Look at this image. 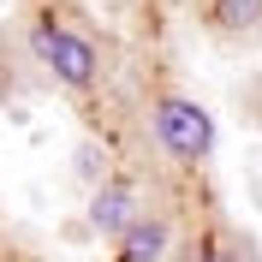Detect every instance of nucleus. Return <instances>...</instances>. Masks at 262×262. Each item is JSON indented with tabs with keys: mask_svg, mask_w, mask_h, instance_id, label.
Masks as SVG:
<instances>
[{
	"mask_svg": "<svg viewBox=\"0 0 262 262\" xmlns=\"http://www.w3.org/2000/svg\"><path fill=\"white\" fill-rule=\"evenodd\" d=\"M30 42H36V60L48 66L66 90H90V83L101 78V60H96V48H90V36L66 30V24H54V18H36Z\"/></svg>",
	"mask_w": 262,
	"mask_h": 262,
	"instance_id": "nucleus-1",
	"label": "nucleus"
},
{
	"mask_svg": "<svg viewBox=\"0 0 262 262\" xmlns=\"http://www.w3.org/2000/svg\"><path fill=\"white\" fill-rule=\"evenodd\" d=\"M155 137H161L185 167H196V161L214 155V119H209V107H196L191 96H161L155 101Z\"/></svg>",
	"mask_w": 262,
	"mask_h": 262,
	"instance_id": "nucleus-2",
	"label": "nucleus"
},
{
	"mask_svg": "<svg viewBox=\"0 0 262 262\" xmlns=\"http://www.w3.org/2000/svg\"><path fill=\"white\" fill-rule=\"evenodd\" d=\"M137 191H131L125 179H107V185H96L90 191V227L101 232V238H125V227L137 221Z\"/></svg>",
	"mask_w": 262,
	"mask_h": 262,
	"instance_id": "nucleus-3",
	"label": "nucleus"
},
{
	"mask_svg": "<svg viewBox=\"0 0 262 262\" xmlns=\"http://www.w3.org/2000/svg\"><path fill=\"white\" fill-rule=\"evenodd\" d=\"M167 238H173V232H167L161 214H137V221L125 227V238H119V262H161Z\"/></svg>",
	"mask_w": 262,
	"mask_h": 262,
	"instance_id": "nucleus-4",
	"label": "nucleus"
},
{
	"mask_svg": "<svg viewBox=\"0 0 262 262\" xmlns=\"http://www.w3.org/2000/svg\"><path fill=\"white\" fill-rule=\"evenodd\" d=\"M214 30H256L262 24V0H209Z\"/></svg>",
	"mask_w": 262,
	"mask_h": 262,
	"instance_id": "nucleus-5",
	"label": "nucleus"
},
{
	"mask_svg": "<svg viewBox=\"0 0 262 262\" xmlns=\"http://www.w3.org/2000/svg\"><path fill=\"white\" fill-rule=\"evenodd\" d=\"M78 173H83V179H90V185H107V179H101V155H96V149H90V143L78 149Z\"/></svg>",
	"mask_w": 262,
	"mask_h": 262,
	"instance_id": "nucleus-6",
	"label": "nucleus"
}]
</instances>
